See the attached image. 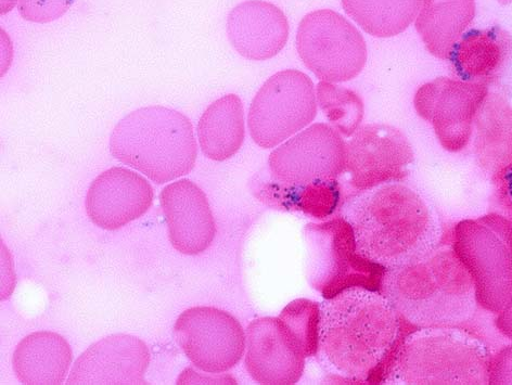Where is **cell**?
Segmentation results:
<instances>
[{"mask_svg":"<svg viewBox=\"0 0 512 385\" xmlns=\"http://www.w3.org/2000/svg\"><path fill=\"white\" fill-rule=\"evenodd\" d=\"M412 326L381 292L349 288L320 305L318 353L345 382L381 384Z\"/></svg>","mask_w":512,"mask_h":385,"instance_id":"1","label":"cell"},{"mask_svg":"<svg viewBox=\"0 0 512 385\" xmlns=\"http://www.w3.org/2000/svg\"><path fill=\"white\" fill-rule=\"evenodd\" d=\"M358 252L386 269L411 263L438 247L441 227L415 190L386 184L361 192L342 207Z\"/></svg>","mask_w":512,"mask_h":385,"instance_id":"2","label":"cell"},{"mask_svg":"<svg viewBox=\"0 0 512 385\" xmlns=\"http://www.w3.org/2000/svg\"><path fill=\"white\" fill-rule=\"evenodd\" d=\"M381 293L417 328L462 326L478 305L475 282L454 248L448 247L389 269Z\"/></svg>","mask_w":512,"mask_h":385,"instance_id":"3","label":"cell"},{"mask_svg":"<svg viewBox=\"0 0 512 385\" xmlns=\"http://www.w3.org/2000/svg\"><path fill=\"white\" fill-rule=\"evenodd\" d=\"M112 156L159 185L189 174L198 147L194 127L181 112L151 106L126 115L110 137Z\"/></svg>","mask_w":512,"mask_h":385,"instance_id":"4","label":"cell"},{"mask_svg":"<svg viewBox=\"0 0 512 385\" xmlns=\"http://www.w3.org/2000/svg\"><path fill=\"white\" fill-rule=\"evenodd\" d=\"M486 345L457 327L420 328L406 336L384 384H490Z\"/></svg>","mask_w":512,"mask_h":385,"instance_id":"5","label":"cell"},{"mask_svg":"<svg viewBox=\"0 0 512 385\" xmlns=\"http://www.w3.org/2000/svg\"><path fill=\"white\" fill-rule=\"evenodd\" d=\"M305 246L307 277L326 300L349 288L381 292L388 269L363 258L353 228L342 216L307 225Z\"/></svg>","mask_w":512,"mask_h":385,"instance_id":"6","label":"cell"},{"mask_svg":"<svg viewBox=\"0 0 512 385\" xmlns=\"http://www.w3.org/2000/svg\"><path fill=\"white\" fill-rule=\"evenodd\" d=\"M453 248L475 282L478 304L501 313L512 299V224L497 214L460 222Z\"/></svg>","mask_w":512,"mask_h":385,"instance_id":"7","label":"cell"},{"mask_svg":"<svg viewBox=\"0 0 512 385\" xmlns=\"http://www.w3.org/2000/svg\"><path fill=\"white\" fill-rule=\"evenodd\" d=\"M297 47L305 66L324 82L351 81L367 61V46L360 31L332 10L313 11L303 18Z\"/></svg>","mask_w":512,"mask_h":385,"instance_id":"8","label":"cell"},{"mask_svg":"<svg viewBox=\"0 0 512 385\" xmlns=\"http://www.w3.org/2000/svg\"><path fill=\"white\" fill-rule=\"evenodd\" d=\"M316 114L315 87L310 77L297 70L279 72L252 101L250 134L256 145L271 149L310 125Z\"/></svg>","mask_w":512,"mask_h":385,"instance_id":"9","label":"cell"},{"mask_svg":"<svg viewBox=\"0 0 512 385\" xmlns=\"http://www.w3.org/2000/svg\"><path fill=\"white\" fill-rule=\"evenodd\" d=\"M345 148L347 143L334 127L310 126L271 154L274 184L305 187L338 181L345 171Z\"/></svg>","mask_w":512,"mask_h":385,"instance_id":"10","label":"cell"},{"mask_svg":"<svg viewBox=\"0 0 512 385\" xmlns=\"http://www.w3.org/2000/svg\"><path fill=\"white\" fill-rule=\"evenodd\" d=\"M174 337L192 365L209 374L234 368L245 354L246 333L219 308L198 306L178 317Z\"/></svg>","mask_w":512,"mask_h":385,"instance_id":"11","label":"cell"},{"mask_svg":"<svg viewBox=\"0 0 512 385\" xmlns=\"http://www.w3.org/2000/svg\"><path fill=\"white\" fill-rule=\"evenodd\" d=\"M414 152L406 136L390 125L358 128L345 148V171L357 194L404 181Z\"/></svg>","mask_w":512,"mask_h":385,"instance_id":"12","label":"cell"},{"mask_svg":"<svg viewBox=\"0 0 512 385\" xmlns=\"http://www.w3.org/2000/svg\"><path fill=\"white\" fill-rule=\"evenodd\" d=\"M488 94L485 83L440 77L422 85L414 102L419 117L432 124L443 148L458 152L469 144L473 120Z\"/></svg>","mask_w":512,"mask_h":385,"instance_id":"13","label":"cell"},{"mask_svg":"<svg viewBox=\"0 0 512 385\" xmlns=\"http://www.w3.org/2000/svg\"><path fill=\"white\" fill-rule=\"evenodd\" d=\"M246 345V368L261 384H296L303 375L306 357H311L301 337L280 316L253 320Z\"/></svg>","mask_w":512,"mask_h":385,"instance_id":"14","label":"cell"},{"mask_svg":"<svg viewBox=\"0 0 512 385\" xmlns=\"http://www.w3.org/2000/svg\"><path fill=\"white\" fill-rule=\"evenodd\" d=\"M153 197L146 178L128 169L112 168L100 174L89 187L85 207L95 225L117 230L145 215Z\"/></svg>","mask_w":512,"mask_h":385,"instance_id":"15","label":"cell"},{"mask_svg":"<svg viewBox=\"0 0 512 385\" xmlns=\"http://www.w3.org/2000/svg\"><path fill=\"white\" fill-rule=\"evenodd\" d=\"M150 352L140 339L115 335L93 344L76 361L68 384H147Z\"/></svg>","mask_w":512,"mask_h":385,"instance_id":"16","label":"cell"},{"mask_svg":"<svg viewBox=\"0 0 512 385\" xmlns=\"http://www.w3.org/2000/svg\"><path fill=\"white\" fill-rule=\"evenodd\" d=\"M170 241L179 253L198 255L214 240L216 227L206 194L189 179L166 186L160 196Z\"/></svg>","mask_w":512,"mask_h":385,"instance_id":"17","label":"cell"},{"mask_svg":"<svg viewBox=\"0 0 512 385\" xmlns=\"http://www.w3.org/2000/svg\"><path fill=\"white\" fill-rule=\"evenodd\" d=\"M227 34L240 56L262 61L275 57L286 46L289 24L275 5L251 0L230 12Z\"/></svg>","mask_w":512,"mask_h":385,"instance_id":"18","label":"cell"},{"mask_svg":"<svg viewBox=\"0 0 512 385\" xmlns=\"http://www.w3.org/2000/svg\"><path fill=\"white\" fill-rule=\"evenodd\" d=\"M511 55V35L495 25L466 32L447 60L460 81L486 84L503 70Z\"/></svg>","mask_w":512,"mask_h":385,"instance_id":"19","label":"cell"},{"mask_svg":"<svg viewBox=\"0 0 512 385\" xmlns=\"http://www.w3.org/2000/svg\"><path fill=\"white\" fill-rule=\"evenodd\" d=\"M73 354L58 333L34 332L24 338L12 358L17 378L27 385H58L66 380Z\"/></svg>","mask_w":512,"mask_h":385,"instance_id":"20","label":"cell"},{"mask_svg":"<svg viewBox=\"0 0 512 385\" xmlns=\"http://www.w3.org/2000/svg\"><path fill=\"white\" fill-rule=\"evenodd\" d=\"M475 16V0H424L416 30L432 56L447 60Z\"/></svg>","mask_w":512,"mask_h":385,"instance_id":"21","label":"cell"},{"mask_svg":"<svg viewBox=\"0 0 512 385\" xmlns=\"http://www.w3.org/2000/svg\"><path fill=\"white\" fill-rule=\"evenodd\" d=\"M245 135V111L241 99L234 94L214 101L198 124L201 150L204 156L214 161L234 157Z\"/></svg>","mask_w":512,"mask_h":385,"instance_id":"22","label":"cell"},{"mask_svg":"<svg viewBox=\"0 0 512 385\" xmlns=\"http://www.w3.org/2000/svg\"><path fill=\"white\" fill-rule=\"evenodd\" d=\"M477 118V149L486 168L501 172L512 160V109L499 96L486 97ZM496 174V175H497Z\"/></svg>","mask_w":512,"mask_h":385,"instance_id":"23","label":"cell"},{"mask_svg":"<svg viewBox=\"0 0 512 385\" xmlns=\"http://www.w3.org/2000/svg\"><path fill=\"white\" fill-rule=\"evenodd\" d=\"M342 6L360 27L375 37L403 33L419 15L424 0H341Z\"/></svg>","mask_w":512,"mask_h":385,"instance_id":"24","label":"cell"},{"mask_svg":"<svg viewBox=\"0 0 512 385\" xmlns=\"http://www.w3.org/2000/svg\"><path fill=\"white\" fill-rule=\"evenodd\" d=\"M270 188L277 202L318 220H325L334 214L342 201V190L338 181L305 187H283L273 183Z\"/></svg>","mask_w":512,"mask_h":385,"instance_id":"25","label":"cell"},{"mask_svg":"<svg viewBox=\"0 0 512 385\" xmlns=\"http://www.w3.org/2000/svg\"><path fill=\"white\" fill-rule=\"evenodd\" d=\"M320 109L328 122L344 137L353 136L364 118V104L360 96L350 89L329 82L317 86Z\"/></svg>","mask_w":512,"mask_h":385,"instance_id":"26","label":"cell"},{"mask_svg":"<svg viewBox=\"0 0 512 385\" xmlns=\"http://www.w3.org/2000/svg\"><path fill=\"white\" fill-rule=\"evenodd\" d=\"M75 0H18L20 15L34 23H49L67 14Z\"/></svg>","mask_w":512,"mask_h":385,"instance_id":"27","label":"cell"},{"mask_svg":"<svg viewBox=\"0 0 512 385\" xmlns=\"http://www.w3.org/2000/svg\"><path fill=\"white\" fill-rule=\"evenodd\" d=\"M490 384H512V345L492 358Z\"/></svg>","mask_w":512,"mask_h":385,"instance_id":"28","label":"cell"},{"mask_svg":"<svg viewBox=\"0 0 512 385\" xmlns=\"http://www.w3.org/2000/svg\"><path fill=\"white\" fill-rule=\"evenodd\" d=\"M499 192L505 208L512 215V160L497 174Z\"/></svg>","mask_w":512,"mask_h":385,"instance_id":"29","label":"cell"},{"mask_svg":"<svg viewBox=\"0 0 512 385\" xmlns=\"http://www.w3.org/2000/svg\"><path fill=\"white\" fill-rule=\"evenodd\" d=\"M496 326L504 336L512 340V299L504 310L499 313Z\"/></svg>","mask_w":512,"mask_h":385,"instance_id":"30","label":"cell"},{"mask_svg":"<svg viewBox=\"0 0 512 385\" xmlns=\"http://www.w3.org/2000/svg\"><path fill=\"white\" fill-rule=\"evenodd\" d=\"M497 3L501 5H509L512 4V0H496Z\"/></svg>","mask_w":512,"mask_h":385,"instance_id":"31","label":"cell"}]
</instances>
